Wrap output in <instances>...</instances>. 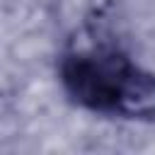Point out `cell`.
Masks as SVG:
<instances>
[{
  "label": "cell",
  "mask_w": 155,
  "mask_h": 155,
  "mask_svg": "<svg viewBox=\"0 0 155 155\" xmlns=\"http://www.w3.org/2000/svg\"><path fill=\"white\" fill-rule=\"evenodd\" d=\"M63 92L82 109L114 119H155V73L109 41L70 46L58 61Z\"/></svg>",
  "instance_id": "6da1fadb"
}]
</instances>
